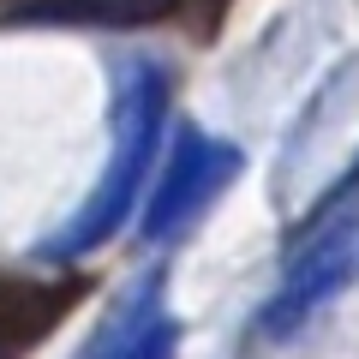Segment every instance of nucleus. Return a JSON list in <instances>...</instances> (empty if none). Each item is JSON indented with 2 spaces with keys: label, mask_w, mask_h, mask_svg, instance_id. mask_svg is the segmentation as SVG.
Segmentation results:
<instances>
[{
  "label": "nucleus",
  "mask_w": 359,
  "mask_h": 359,
  "mask_svg": "<svg viewBox=\"0 0 359 359\" xmlns=\"http://www.w3.org/2000/svg\"><path fill=\"white\" fill-rule=\"evenodd\" d=\"M162 120H168V72L156 60H126L114 72V150H108V174H102V186L84 198V210L42 245L54 264L102 252V245L132 222L138 186H144V174H150V162H156V144H162Z\"/></svg>",
  "instance_id": "obj_1"
},
{
  "label": "nucleus",
  "mask_w": 359,
  "mask_h": 359,
  "mask_svg": "<svg viewBox=\"0 0 359 359\" xmlns=\"http://www.w3.org/2000/svg\"><path fill=\"white\" fill-rule=\"evenodd\" d=\"M233 174H240V150H233V144L210 138V132H180L162 186L150 192V204H144V216H138V233H144V240H168V233H180Z\"/></svg>",
  "instance_id": "obj_2"
},
{
  "label": "nucleus",
  "mask_w": 359,
  "mask_h": 359,
  "mask_svg": "<svg viewBox=\"0 0 359 359\" xmlns=\"http://www.w3.org/2000/svg\"><path fill=\"white\" fill-rule=\"evenodd\" d=\"M353 222H359V210L353 204H341V216H335V228H323L318 240L306 245V252L287 264V282H282V294L269 299V311H264V330L269 335H294L299 323L311 318V311L323 306V299L341 287V276H347V257H353Z\"/></svg>",
  "instance_id": "obj_3"
},
{
  "label": "nucleus",
  "mask_w": 359,
  "mask_h": 359,
  "mask_svg": "<svg viewBox=\"0 0 359 359\" xmlns=\"http://www.w3.org/2000/svg\"><path fill=\"white\" fill-rule=\"evenodd\" d=\"M174 13V0H36L25 18L48 25H144V18Z\"/></svg>",
  "instance_id": "obj_4"
},
{
  "label": "nucleus",
  "mask_w": 359,
  "mask_h": 359,
  "mask_svg": "<svg viewBox=\"0 0 359 359\" xmlns=\"http://www.w3.org/2000/svg\"><path fill=\"white\" fill-rule=\"evenodd\" d=\"M174 347H180L174 318L150 299V306H138L114 335H108V347H102L96 359H174Z\"/></svg>",
  "instance_id": "obj_5"
},
{
  "label": "nucleus",
  "mask_w": 359,
  "mask_h": 359,
  "mask_svg": "<svg viewBox=\"0 0 359 359\" xmlns=\"http://www.w3.org/2000/svg\"><path fill=\"white\" fill-rule=\"evenodd\" d=\"M66 311V294H36V287H18V294H0V359H18L30 335H42L54 318Z\"/></svg>",
  "instance_id": "obj_6"
}]
</instances>
